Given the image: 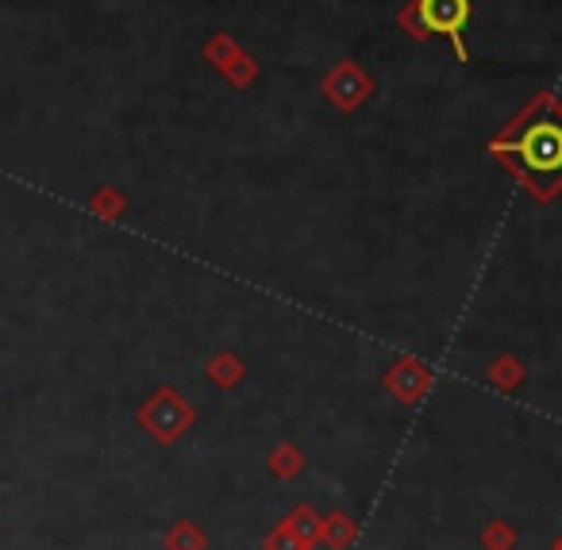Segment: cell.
I'll return each instance as SVG.
<instances>
[{"mask_svg": "<svg viewBox=\"0 0 562 550\" xmlns=\"http://www.w3.org/2000/svg\"><path fill=\"white\" fill-rule=\"evenodd\" d=\"M497 150L516 155L531 173H562V127L559 124H531L520 139L501 143Z\"/></svg>", "mask_w": 562, "mask_h": 550, "instance_id": "6da1fadb", "label": "cell"}, {"mask_svg": "<svg viewBox=\"0 0 562 550\" xmlns=\"http://www.w3.org/2000/svg\"><path fill=\"white\" fill-rule=\"evenodd\" d=\"M416 24L424 27V35H443L454 47V58L467 63L462 32L470 24V0H416Z\"/></svg>", "mask_w": 562, "mask_h": 550, "instance_id": "7a4b0ae2", "label": "cell"}]
</instances>
